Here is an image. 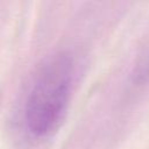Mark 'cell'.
Wrapping results in <instances>:
<instances>
[{"label":"cell","instance_id":"obj_1","mask_svg":"<svg viewBox=\"0 0 149 149\" xmlns=\"http://www.w3.org/2000/svg\"><path fill=\"white\" fill-rule=\"evenodd\" d=\"M74 62L66 50L47 56L37 66L28 87L22 111L27 133L45 139L62 126L72 97Z\"/></svg>","mask_w":149,"mask_h":149},{"label":"cell","instance_id":"obj_2","mask_svg":"<svg viewBox=\"0 0 149 149\" xmlns=\"http://www.w3.org/2000/svg\"><path fill=\"white\" fill-rule=\"evenodd\" d=\"M149 81V50H147L137 61L133 71V83L143 85Z\"/></svg>","mask_w":149,"mask_h":149}]
</instances>
